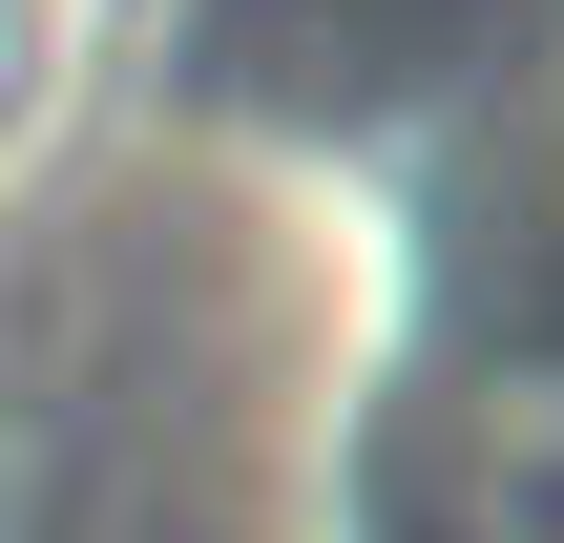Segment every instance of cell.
<instances>
[{
    "label": "cell",
    "instance_id": "obj_1",
    "mask_svg": "<svg viewBox=\"0 0 564 543\" xmlns=\"http://www.w3.org/2000/svg\"><path fill=\"white\" fill-rule=\"evenodd\" d=\"M460 502H481V543H564V356L481 377V419H460Z\"/></svg>",
    "mask_w": 564,
    "mask_h": 543
}]
</instances>
